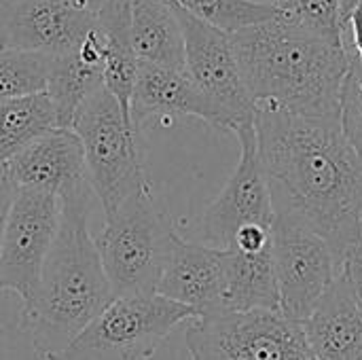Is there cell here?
I'll return each instance as SVG.
<instances>
[{
    "label": "cell",
    "mask_w": 362,
    "mask_h": 360,
    "mask_svg": "<svg viewBox=\"0 0 362 360\" xmlns=\"http://www.w3.org/2000/svg\"><path fill=\"white\" fill-rule=\"evenodd\" d=\"M255 134L274 216L320 236L341 269L362 240V161L341 121L257 108Z\"/></svg>",
    "instance_id": "6da1fadb"
},
{
    "label": "cell",
    "mask_w": 362,
    "mask_h": 360,
    "mask_svg": "<svg viewBox=\"0 0 362 360\" xmlns=\"http://www.w3.org/2000/svg\"><path fill=\"white\" fill-rule=\"evenodd\" d=\"M257 108L339 119L341 89L352 68L348 45H335L278 13L229 36Z\"/></svg>",
    "instance_id": "7a4b0ae2"
},
{
    "label": "cell",
    "mask_w": 362,
    "mask_h": 360,
    "mask_svg": "<svg viewBox=\"0 0 362 360\" xmlns=\"http://www.w3.org/2000/svg\"><path fill=\"white\" fill-rule=\"evenodd\" d=\"M91 199L93 191L59 199L53 246L38 286L21 312V329L45 360L66 350L115 297L89 233Z\"/></svg>",
    "instance_id": "3957f363"
},
{
    "label": "cell",
    "mask_w": 362,
    "mask_h": 360,
    "mask_svg": "<svg viewBox=\"0 0 362 360\" xmlns=\"http://www.w3.org/2000/svg\"><path fill=\"white\" fill-rule=\"evenodd\" d=\"M180 236L144 185L127 197L93 238L115 297L153 295Z\"/></svg>",
    "instance_id": "277c9868"
},
{
    "label": "cell",
    "mask_w": 362,
    "mask_h": 360,
    "mask_svg": "<svg viewBox=\"0 0 362 360\" xmlns=\"http://www.w3.org/2000/svg\"><path fill=\"white\" fill-rule=\"evenodd\" d=\"M70 129L81 140L87 178L104 216L148 185L136 144L138 129L104 85L81 104Z\"/></svg>",
    "instance_id": "5b68a950"
},
{
    "label": "cell",
    "mask_w": 362,
    "mask_h": 360,
    "mask_svg": "<svg viewBox=\"0 0 362 360\" xmlns=\"http://www.w3.org/2000/svg\"><path fill=\"white\" fill-rule=\"evenodd\" d=\"M193 320L191 308L157 293L112 297L66 350L47 360H148L178 325Z\"/></svg>",
    "instance_id": "8992f818"
},
{
    "label": "cell",
    "mask_w": 362,
    "mask_h": 360,
    "mask_svg": "<svg viewBox=\"0 0 362 360\" xmlns=\"http://www.w3.org/2000/svg\"><path fill=\"white\" fill-rule=\"evenodd\" d=\"M185 342L193 360H316L301 325L267 310L197 318Z\"/></svg>",
    "instance_id": "52a82bcc"
},
{
    "label": "cell",
    "mask_w": 362,
    "mask_h": 360,
    "mask_svg": "<svg viewBox=\"0 0 362 360\" xmlns=\"http://www.w3.org/2000/svg\"><path fill=\"white\" fill-rule=\"evenodd\" d=\"M174 11L185 38V74L210 106L212 125L233 134L252 125L257 106L242 79L229 34L195 19L176 4Z\"/></svg>",
    "instance_id": "ba28073f"
},
{
    "label": "cell",
    "mask_w": 362,
    "mask_h": 360,
    "mask_svg": "<svg viewBox=\"0 0 362 360\" xmlns=\"http://www.w3.org/2000/svg\"><path fill=\"white\" fill-rule=\"evenodd\" d=\"M59 199L53 193L17 189L0 244V293L13 291L23 306L38 286L59 227Z\"/></svg>",
    "instance_id": "9c48e42d"
},
{
    "label": "cell",
    "mask_w": 362,
    "mask_h": 360,
    "mask_svg": "<svg viewBox=\"0 0 362 360\" xmlns=\"http://www.w3.org/2000/svg\"><path fill=\"white\" fill-rule=\"evenodd\" d=\"M272 257L280 314L301 325L335 284L341 269L320 236L280 219H274L272 225Z\"/></svg>",
    "instance_id": "30bf717a"
},
{
    "label": "cell",
    "mask_w": 362,
    "mask_h": 360,
    "mask_svg": "<svg viewBox=\"0 0 362 360\" xmlns=\"http://www.w3.org/2000/svg\"><path fill=\"white\" fill-rule=\"evenodd\" d=\"M235 136L240 140V161L216 199L206 208L197 231L199 244L216 250H229L240 229L248 225L272 229L276 219L269 187L259 161L255 123L240 129Z\"/></svg>",
    "instance_id": "8fae6325"
},
{
    "label": "cell",
    "mask_w": 362,
    "mask_h": 360,
    "mask_svg": "<svg viewBox=\"0 0 362 360\" xmlns=\"http://www.w3.org/2000/svg\"><path fill=\"white\" fill-rule=\"evenodd\" d=\"M98 15L78 0H6L0 11V47L59 57L78 49Z\"/></svg>",
    "instance_id": "7c38bea8"
},
{
    "label": "cell",
    "mask_w": 362,
    "mask_h": 360,
    "mask_svg": "<svg viewBox=\"0 0 362 360\" xmlns=\"http://www.w3.org/2000/svg\"><path fill=\"white\" fill-rule=\"evenodd\" d=\"M6 168L17 187L47 191L57 199L91 191L81 140L66 127H55L36 138L8 159Z\"/></svg>",
    "instance_id": "4fadbf2b"
},
{
    "label": "cell",
    "mask_w": 362,
    "mask_h": 360,
    "mask_svg": "<svg viewBox=\"0 0 362 360\" xmlns=\"http://www.w3.org/2000/svg\"><path fill=\"white\" fill-rule=\"evenodd\" d=\"M157 295L191 308L197 318L225 312V250L180 238L159 278Z\"/></svg>",
    "instance_id": "5bb4252c"
},
{
    "label": "cell",
    "mask_w": 362,
    "mask_h": 360,
    "mask_svg": "<svg viewBox=\"0 0 362 360\" xmlns=\"http://www.w3.org/2000/svg\"><path fill=\"white\" fill-rule=\"evenodd\" d=\"M301 329L316 360H362V316L341 274Z\"/></svg>",
    "instance_id": "9a60e30c"
},
{
    "label": "cell",
    "mask_w": 362,
    "mask_h": 360,
    "mask_svg": "<svg viewBox=\"0 0 362 360\" xmlns=\"http://www.w3.org/2000/svg\"><path fill=\"white\" fill-rule=\"evenodd\" d=\"M197 117L212 125V110L187 79L185 70H172L148 62H138L129 117L138 125L148 117Z\"/></svg>",
    "instance_id": "2e32d148"
},
{
    "label": "cell",
    "mask_w": 362,
    "mask_h": 360,
    "mask_svg": "<svg viewBox=\"0 0 362 360\" xmlns=\"http://www.w3.org/2000/svg\"><path fill=\"white\" fill-rule=\"evenodd\" d=\"M104 85V38L98 25L72 53L53 57L47 93L55 106L57 127L70 129L81 104Z\"/></svg>",
    "instance_id": "e0dca14e"
},
{
    "label": "cell",
    "mask_w": 362,
    "mask_h": 360,
    "mask_svg": "<svg viewBox=\"0 0 362 360\" xmlns=\"http://www.w3.org/2000/svg\"><path fill=\"white\" fill-rule=\"evenodd\" d=\"M132 47L138 62L185 70V38L170 0H129Z\"/></svg>",
    "instance_id": "ac0fdd59"
},
{
    "label": "cell",
    "mask_w": 362,
    "mask_h": 360,
    "mask_svg": "<svg viewBox=\"0 0 362 360\" xmlns=\"http://www.w3.org/2000/svg\"><path fill=\"white\" fill-rule=\"evenodd\" d=\"M280 312L272 246L263 252L225 250V312Z\"/></svg>",
    "instance_id": "d6986e66"
},
{
    "label": "cell",
    "mask_w": 362,
    "mask_h": 360,
    "mask_svg": "<svg viewBox=\"0 0 362 360\" xmlns=\"http://www.w3.org/2000/svg\"><path fill=\"white\" fill-rule=\"evenodd\" d=\"M98 30L104 38V87L129 117L138 72V57L132 47L129 30V0H108L98 13Z\"/></svg>",
    "instance_id": "ffe728a7"
},
{
    "label": "cell",
    "mask_w": 362,
    "mask_h": 360,
    "mask_svg": "<svg viewBox=\"0 0 362 360\" xmlns=\"http://www.w3.org/2000/svg\"><path fill=\"white\" fill-rule=\"evenodd\" d=\"M57 127L55 106L47 91L0 104V163H6L36 138Z\"/></svg>",
    "instance_id": "44dd1931"
},
{
    "label": "cell",
    "mask_w": 362,
    "mask_h": 360,
    "mask_svg": "<svg viewBox=\"0 0 362 360\" xmlns=\"http://www.w3.org/2000/svg\"><path fill=\"white\" fill-rule=\"evenodd\" d=\"M176 6L193 15L195 19L225 32L235 34L250 25L272 19L278 8L276 2L261 0H172Z\"/></svg>",
    "instance_id": "7402d4cb"
},
{
    "label": "cell",
    "mask_w": 362,
    "mask_h": 360,
    "mask_svg": "<svg viewBox=\"0 0 362 360\" xmlns=\"http://www.w3.org/2000/svg\"><path fill=\"white\" fill-rule=\"evenodd\" d=\"M53 57L0 47V104L47 91Z\"/></svg>",
    "instance_id": "603a6c76"
},
{
    "label": "cell",
    "mask_w": 362,
    "mask_h": 360,
    "mask_svg": "<svg viewBox=\"0 0 362 360\" xmlns=\"http://www.w3.org/2000/svg\"><path fill=\"white\" fill-rule=\"evenodd\" d=\"M278 15L320 38L346 45L341 0H276Z\"/></svg>",
    "instance_id": "cb8c5ba5"
},
{
    "label": "cell",
    "mask_w": 362,
    "mask_h": 360,
    "mask_svg": "<svg viewBox=\"0 0 362 360\" xmlns=\"http://www.w3.org/2000/svg\"><path fill=\"white\" fill-rule=\"evenodd\" d=\"M341 129L352 151L362 161V68L352 57L350 74L341 89Z\"/></svg>",
    "instance_id": "d4e9b609"
},
{
    "label": "cell",
    "mask_w": 362,
    "mask_h": 360,
    "mask_svg": "<svg viewBox=\"0 0 362 360\" xmlns=\"http://www.w3.org/2000/svg\"><path fill=\"white\" fill-rule=\"evenodd\" d=\"M339 274L346 280V284L352 293V299L362 316V240L346 255Z\"/></svg>",
    "instance_id": "484cf974"
},
{
    "label": "cell",
    "mask_w": 362,
    "mask_h": 360,
    "mask_svg": "<svg viewBox=\"0 0 362 360\" xmlns=\"http://www.w3.org/2000/svg\"><path fill=\"white\" fill-rule=\"evenodd\" d=\"M17 189L19 187L13 180L6 163H0V244H2L4 227H6V221H8L13 202H15V195H17Z\"/></svg>",
    "instance_id": "4316f807"
},
{
    "label": "cell",
    "mask_w": 362,
    "mask_h": 360,
    "mask_svg": "<svg viewBox=\"0 0 362 360\" xmlns=\"http://www.w3.org/2000/svg\"><path fill=\"white\" fill-rule=\"evenodd\" d=\"M346 32H350V42L346 45L350 47L354 62L362 68V2L346 17Z\"/></svg>",
    "instance_id": "83f0119b"
},
{
    "label": "cell",
    "mask_w": 362,
    "mask_h": 360,
    "mask_svg": "<svg viewBox=\"0 0 362 360\" xmlns=\"http://www.w3.org/2000/svg\"><path fill=\"white\" fill-rule=\"evenodd\" d=\"M362 0H341V11H344V23H346V17L350 15L352 8H356Z\"/></svg>",
    "instance_id": "f1b7e54d"
},
{
    "label": "cell",
    "mask_w": 362,
    "mask_h": 360,
    "mask_svg": "<svg viewBox=\"0 0 362 360\" xmlns=\"http://www.w3.org/2000/svg\"><path fill=\"white\" fill-rule=\"evenodd\" d=\"M78 2L87 4V6H89V8H91V11H93L95 15H98V13L102 11V6H104V4H106L108 0H78Z\"/></svg>",
    "instance_id": "f546056e"
}]
</instances>
